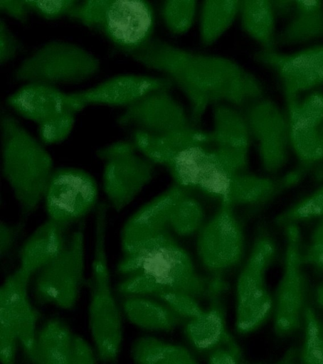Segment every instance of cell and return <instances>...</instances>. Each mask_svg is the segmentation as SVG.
Wrapping results in <instances>:
<instances>
[{
	"instance_id": "6da1fadb",
	"label": "cell",
	"mask_w": 323,
	"mask_h": 364,
	"mask_svg": "<svg viewBox=\"0 0 323 364\" xmlns=\"http://www.w3.org/2000/svg\"><path fill=\"white\" fill-rule=\"evenodd\" d=\"M132 138L138 151L166 166L179 185L226 205L258 202L274 191L270 180L245 172L251 136L243 112L234 106L214 105L209 130L193 126L164 136L134 130Z\"/></svg>"
},
{
	"instance_id": "7a4b0ae2",
	"label": "cell",
	"mask_w": 323,
	"mask_h": 364,
	"mask_svg": "<svg viewBox=\"0 0 323 364\" xmlns=\"http://www.w3.org/2000/svg\"><path fill=\"white\" fill-rule=\"evenodd\" d=\"M176 216L173 200L164 192L127 220L115 267L117 294L158 298L182 293L208 301L214 280L199 273L189 252L177 242Z\"/></svg>"
},
{
	"instance_id": "3957f363",
	"label": "cell",
	"mask_w": 323,
	"mask_h": 364,
	"mask_svg": "<svg viewBox=\"0 0 323 364\" xmlns=\"http://www.w3.org/2000/svg\"><path fill=\"white\" fill-rule=\"evenodd\" d=\"M129 57L162 73L181 90L189 102L194 124L210 106L245 107L263 97L259 80L225 56L191 50L153 38Z\"/></svg>"
},
{
	"instance_id": "277c9868",
	"label": "cell",
	"mask_w": 323,
	"mask_h": 364,
	"mask_svg": "<svg viewBox=\"0 0 323 364\" xmlns=\"http://www.w3.org/2000/svg\"><path fill=\"white\" fill-rule=\"evenodd\" d=\"M1 173L23 217L33 213L43 200L55 170L52 156L11 114L0 119Z\"/></svg>"
},
{
	"instance_id": "5b68a950",
	"label": "cell",
	"mask_w": 323,
	"mask_h": 364,
	"mask_svg": "<svg viewBox=\"0 0 323 364\" xmlns=\"http://www.w3.org/2000/svg\"><path fill=\"white\" fill-rule=\"evenodd\" d=\"M107 205L96 208L88 323L97 358L105 364L116 361L123 340L122 317L115 297L106 250Z\"/></svg>"
},
{
	"instance_id": "8992f818",
	"label": "cell",
	"mask_w": 323,
	"mask_h": 364,
	"mask_svg": "<svg viewBox=\"0 0 323 364\" xmlns=\"http://www.w3.org/2000/svg\"><path fill=\"white\" fill-rule=\"evenodd\" d=\"M68 17L101 34L128 56L154 38L155 12L144 0L79 1Z\"/></svg>"
},
{
	"instance_id": "52a82bcc",
	"label": "cell",
	"mask_w": 323,
	"mask_h": 364,
	"mask_svg": "<svg viewBox=\"0 0 323 364\" xmlns=\"http://www.w3.org/2000/svg\"><path fill=\"white\" fill-rule=\"evenodd\" d=\"M100 58L85 47L63 39H51L23 59L13 73L16 81L53 86L75 85L95 76Z\"/></svg>"
},
{
	"instance_id": "ba28073f",
	"label": "cell",
	"mask_w": 323,
	"mask_h": 364,
	"mask_svg": "<svg viewBox=\"0 0 323 364\" xmlns=\"http://www.w3.org/2000/svg\"><path fill=\"white\" fill-rule=\"evenodd\" d=\"M85 247L83 227L69 237L63 250L36 273L38 302L68 310L77 304L85 279Z\"/></svg>"
},
{
	"instance_id": "9c48e42d",
	"label": "cell",
	"mask_w": 323,
	"mask_h": 364,
	"mask_svg": "<svg viewBox=\"0 0 323 364\" xmlns=\"http://www.w3.org/2000/svg\"><path fill=\"white\" fill-rule=\"evenodd\" d=\"M275 254L273 242L258 239L237 284L235 329L247 335L260 328L273 314L274 301L265 282V273Z\"/></svg>"
},
{
	"instance_id": "30bf717a",
	"label": "cell",
	"mask_w": 323,
	"mask_h": 364,
	"mask_svg": "<svg viewBox=\"0 0 323 364\" xmlns=\"http://www.w3.org/2000/svg\"><path fill=\"white\" fill-rule=\"evenodd\" d=\"M99 188L95 178L76 167L55 168L44 196L48 218L68 228L97 208Z\"/></svg>"
},
{
	"instance_id": "8fae6325",
	"label": "cell",
	"mask_w": 323,
	"mask_h": 364,
	"mask_svg": "<svg viewBox=\"0 0 323 364\" xmlns=\"http://www.w3.org/2000/svg\"><path fill=\"white\" fill-rule=\"evenodd\" d=\"M31 276L18 267L4 280L0 288V338L18 341L34 364L40 313L28 295Z\"/></svg>"
},
{
	"instance_id": "7c38bea8",
	"label": "cell",
	"mask_w": 323,
	"mask_h": 364,
	"mask_svg": "<svg viewBox=\"0 0 323 364\" xmlns=\"http://www.w3.org/2000/svg\"><path fill=\"white\" fill-rule=\"evenodd\" d=\"M286 235L284 269L273 299V329L280 337L290 336L299 330L306 308L299 229L290 225L286 229Z\"/></svg>"
},
{
	"instance_id": "4fadbf2b",
	"label": "cell",
	"mask_w": 323,
	"mask_h": 364,
	"mask_svg": "<svg viewBox=\"0 0 323 364\" xmlns=\"http://www.w3.org/2000/svg\"><path fill=\"white\" fill-rule=\"evenodd\" d=\"M243 114L263 166L270 172L278 171L287 161L290 146L287 115L275 102L264 97L245 107Z\"/></svg>"
},
{
	"instance_id": "5bb4252c",
	"label": "cell",
	"mask_w": 323,
	"mask_h": 364,
	"mask_svg": "<svg viewBox=\"0 0 323 364\" xmlns=\"http://www.w3.org/2000/svg\"><path fill=\"white\" fill-rule=\"evenodd\" d=\"M168 90L153 92L125 108L117 123L155 136H164L195 126L183 105Z\"/></svg>"
},
{
	"instance_id": "9a60e30c",
	"label": "cell",
	"mask_w": 323,
	"mask_h": 364,
	"mask_svg": "<svg viewBox=\"0 0 323 364\" xmlns=\"http://www.w3.org/2000/svg\"><path fill=\"white\" fill-rule=\"evenodd\" d=\"M254 58L277 75L285 99L323 85V44L292 53L260 50Z\"/></svg>"
},
{
	"instance_id": "2e32d148",
	"label": "cell",
	"mask_w": 323,
	"mask_h": 364,
	"mask_svg": "<svg viewBox=\"0 0 323 364\" xmlns=\"http://www.w3.org/2000/svg\"><path fill=\"white\" fill-rule=\"evenodd\" d=\"M172 82L163 76L125 73L110 77L90 87L68 92L69 100L80 111L88 105L127 107L158 90H169Z\"/></svg>"
},
{
	"instance_id": "e0dca14e",
	"label": "cell",
	"mask_w": 323,
	"mask_h": 364,
	"mask_svg": "<svg viewBox=\"0 0 323 364\" xmlns=\"http://www.w3.org/2000/svg\"><path fill=\"white\" fill-rule=\"evenodd\" d=\"M285 100L290 146L303 162L323 159V92Z\"/></svg>"
},
{
	"instance_id": "ac0fdd59",
	"label": "cell",
	"mask_w": 323,
	"mask_h": 364,
	"mask_svg": "<svg viewBox=\"0 0 323 364\" xmlns=\"http://www.w3.org/2000/svg\"><path fill=\"white\" fill-rule=\"evenodd\" d=\"M137 151L105 161L102 189L116 212L131 203L152 178L154 164Z\"/></svg>"
},
{
	"instance_id": "d6986e66",
	"label": "cell",
	"mask_w": 323,
	"mask_h": 364,
	"mask_svg": "<svg viewBox=\"0 0 323 364\" xmlns=\"http://www.w3.org/2000/svg\"><path fill=\"white\" fill-rule=\"evenodd\" d=\"M5 101L16 114L38 124L68 112H78L68 93L41 82H26L9 94Z\"/></svg>"
},
{
	"instance_id": "ffe728a7",
	"label": "cell",
	"mask_w": 323,
	"mask_h": 364,
	"mask_svg": "<svg viewBox=\"0 0 323 364\" xmlns=\"http://www.w3.org/2000/svg\"><path fill=\"white\" fill-rule=\"evenodd\" d=\"M68 228L48 218L23 241L19 250V267L35 274L65 247Z\"/></svg>"
},
{
	"instance_id": "44dd1931",
	"label": "cell",
	"mask_w": 323,
	"mask_h": 364,
	"mask_svg": "<svg viewBox=\"0 0 323 364\" xmlns=\"http://www.w3.org/2000/svg\"><path fill=\"white\" fill-rule=\"evenodd\" d=\"M208 303L204 312L187 321L184 327L185 335L191 346L207 355L233 337L227 328L225 307L221 297L213 298Z\"/></svg>"
},
{
	"instance_id": "7402d4cb",
	"label": "cell",
	"mask_w": 323,
	"mask_h": 364,
	"mask_svg": "<svg viewBox=\"0 0 323 364\" xmlns=\"http://www.w3.org/2000/svg\"><path fill=\"white\" fill-rule=\"evenodd\" d=\"M75 334L63 319H47L36 333L34 364H73Z\"/></svg>"
},
{
	"instance_id": "603a6c76",
	"label": "cell",
	"mask_w": 323,
	"mask_h": 364,
	"mask_svg": "<svg viewBox=\"0 0 323 364\" xmlns=\"http://www.w3.org/2000/svg\"><path fill=\"white\" fill-rule=\"evenodd\" d=\"M323 38V1H295L289 19L277 36V45L294 46Z\"/></svg>"
},
{
	"instance_id": "cb8c5ba5",
	"label": "cell",
	"mask_w": 323,
	"mask_h": 364,
	"mask_svg": "<svg viewBox=\"0 0 323 364\" xmlns=\"http://www.w3.org/2000/svg\"><path fill=\"white\" fill-rule=\"evenodd\" d=\"M121 308L129 322L147 331L169 332L184 321L164 303L154 297L140 295L123 296Z\"/></svg>"
},
{
	"instance_id": "d4e9b609",
	"label": "cell",
	"mask_w": 323,
	"mask_h": 364,
	"mask_svg": "<svg viewBox=\"0 0 323 364\" xmlns=\"http://www.w3.org/2000/svg\"><path fill=\"white\" fill-rule=\"evenodd\" d=\"M238 16L243 31L261 46V50H275L276 14L271 1H241Z\"/></svg>"
},
{
	"instance_id": "484cf974",
	"label": "cell",
	"mask_w": 323,
	"mask_h": 364,
	"mask_svg": "<svg viewBox=\"0 0 323 364\" xmlns=\"http://www.w3.org/2000/svg\"><path fill=\"white\" fill-rule=\"evenodd\" d=\"M241 1H203L199 8L198 33L201 44L210 46L231 28L239 15Z\"/></svg>"
},
{
	"instance_id": "4316f807",
	"label": "cell",
	"mask_w": 323,
	"mask_h": 364,
	"mask_svg": "<svg viewBox=\"0 0 323 364\" xmlns=\"http://www.w3.org/2000/svg\"><path fill=\"white\" fill-rule=\"evenodd\" d=\"M130 353L135 364H199L186 347L152 336L137 338Z\"/></svg>"
},
{
	"instance_id": "83f0119b",
	"label": "cell",
	"mask_w": 323,
	"mask_h": 364,
	"mask_svg": "<svg viewBox=\"0 0 323 364\" xmlns=\"http://www.w3.org/2000/svg\"><path fill=\"white\" fill-rule=\"evenodd\" d=\"M198 10L196 1L166 0L162 2L160 13L171 33L183 35L192 27Z\"/></svg>"
},
{
	"instance_id": "f1b7e54d",
	"label": "cell",
	"mask_w": 323,
	"mask_h": 364,
	"mask_svg": "<svg viewBox=\"0 0 323 364\" xmlns=\"http://www.w3.org/2000/svg\"><path fill=\"white\" fill-rule=\"evenodd\" d=\"M305 337L300 350L302 364H323V332L314 310L306 306L304 312Z\"/></svg>"
},
{
	"instance_id": "f546056e",
	"label": "cell",
	"mask_w": 323,
	"mask_h": 364,
	"mask_svg": "<svg viewBox=\"0 0 323 364\" xmlns=\"http://www.w3.org/2000/svg\"><path fill=\"white\" fill-rule=\"evenodd\" d=\"M75 114V112H68L38 124L39 140L44 145L57 144L65 140L73 129Z\"/></svg>"
},
{
	"instance_id": "4dcf8cb0",
	"label": "cell",
	"mask_w": 323,
	"mask_h": 364,
	"mask_svg": "<svg viewBox=\"0 0 323 364\" xmlns=\"http://www.w3.org/2000/svg\"><path fill=\"white\" fill-rule=\"evenodd\" d=\"M323 217V186L297 202L281 215L282 223Z\"/></svg>"
},
{
	"instance_id": "1f68e13d",
	"label": "cell",
	"mask_w": 323,
	"mask_h": 364,
	"mask_svg": "<svg viewBox=\"0 0 323 364\" xmlns=\"http://www.w3.org/2000/svg\"><path fill=\"white\" fill-rule=\"evenodd\" d=\"M164 303L173 312L187 321L201 316L205 311L196 298L182 293H169L156 298Z\"/></svg>"
},
{
	"instance_id": "d6a6232c",
	"label": "cell",
	"mask_w": 323,
	"mask_h": 364,
	"mask_svg": "<svg viewBox=\"0 0 323 364\" xmlns=\"http://www.w3.org/2000/svg\"><path fill=\"white\" fill-rule=\"evenodd\" d=\"M31 11L46 20L68 16L79 0H26Z\"/></svg>"
},
{
	"instance_id": "836d02e7",
	"label": "cell",
	"mask_w": 323,
	"mask_h": 364,
	"mask_svg": "<svg viewBox=\"0 0 323 364\" xmlns=\"http://www.w3.org/2000/svg\"><path fill=\"white\" fill-rule=\"evenodd\" d=\"M208 364H265L248 360L234 337L208 354Z\"/></svg>"
},
{
	"instance_id": "e575fe53",
	"label": "cell",
	"mask_w": 323,
	"mask_h": 364,
	"mask_svg": "<svg viewBox=\"0 0 323 364\" xmlns=\"http://www.w3.org/2000/svg\"><path fill=\"white\" fill-rule=\"evenodd\" d=\"M23 44L4 19L0 21V63H7L23 50Z\"/></svg>"
},
{
	"instance_id": "d590c367",
	"label": "cell",
	"mask_w": 323,
	"mask_h": 364,
	"mask_svg": "<svg viewBox=\"0 0 323 364\" xmlns=\"http://www.w3.org/2000/svg\"><path fill=\"white\" fill-rule=\"evenodd\" d=\"M303 262L323 268V217L314 229Z\"/></svg>"
},
{
	"instance_id": "8d00e7d4",
	"label": "cell",
	"mask_w": 323,
	"mask_h": 364,
	"mask_svg": "<svg viewBox=\"0 0 323 364\" xmlns=\"http://www.w3.org/2000/svg\"><path fill=\"white\" fill-rule=\"evenodd\" d=\"M138 151L132 141H117L96 151V156L102 161L108 160Z\"/></svg>"
},
{
	"instance_id": "74e56055",
	"label": "cell",
	"mask_w": 323,
	"mask_h": 364,
	"mask_svg": "<svg viewBox=\"0 0 323 364\" xmlns=\"http://www.w3.org/2000/svg\"><path fill=\"white\" fill-rule=\"evenodd\" d=\"M0 10L21 23L28 22L31 12L26 0H0Z\"/></svg>"
},
{
	"instance_id": "f35d334b",
	"label": "cell",
	"mask_w": 323,
	"mask_h": 364,
	"mask_svg": "<svg viewBox=\"0 0 323 364\" xmlns=\"http://www.w3.org/2000/svg\"><path fill=\"white\" fill-rule=\"evenodd\" d=\"M23 224L12 225L1 222L0 225V254L5 256L13 247Z\"/></svg>"
},
{
	"instance_id": "ab89813d",
	"label": "cell",
	"mask_w": 323,
	"mask_h": 364,
	"mask_svg": "<svg viewBox=\"0 0 323 364\" xmlns=\"http://www.w3.org/2000/svg\"><path fill=\"white\" fill-rule=\"evenodd\" d=\"M297 349L290 347L275 364H297Z\"/></svg>"
},
{
	"instance_id": "60d3db41",
	"label": "cell",
	"mask_w": 323,
	"mask_h": 364,
	"mask_svg": "<svg viewBox=\"0 0 323 364\" xmlns=\"http://www.w3.org/2000/svg\"><path fill=\"white\" fill-rule=\"evenodd\" d=\"M315 300L317 304L323 309V282H322L316 289Z\"/></svg>"
},
{
	"instance_id": "b9f144b4",
	"label": "cell",
	"mask_w": 323,
	"mask_h": 364,
	"mask_svg": "<svg viewBox=\"0 0 323 364\" xmlns=\"http://www.w3.org/2000/svg\"><path fill=\"white\" fill-rule=\"evenodd\" d=\"M322 332H323V325H322Z\"/></svg>"
}]
</instances>
